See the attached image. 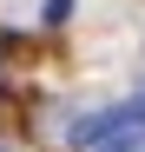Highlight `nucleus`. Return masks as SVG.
Segmentation results:
<instances>
[{"label":"nucleus","mask_w":145,"mask_h":152,"mask_svg":"<svg viewBox=\"0 0 145 152\" xmlns=\"http://www.w3.org/2000/svg\"><path fill=\"white\" fill-rule=\"evenodd\" d=\"M72 20V0H46V27H66Z\"/></svg>","instance_id":"obj_1"},{"label":"nucleus","mask_w":145,"mask_h":152,"mask_svg":"<svg viewBox=\"0 0 145 152\" xmlns=\"http://www.w3.org/2000/svg\"><path fill=\"white\" fill-rule=\"evenodd\" d=\"M132 106H138V113H145V80H138V99H132Z\"/></svg>","instance_id":"obj_2"},{"label":"nucleus","mask_w":145,"mask_h":152,"mask_svg":"<svg viewBox=\"0 0 145 152\" xmlns=\"http://www.w3.org/2000/svg\"><path fill=\"white\" fill-rule=\"evenodd\" d=\"M0 152H7V145H0Z\"/></svg>","instance_id":"obj_3"}]
</instances>
